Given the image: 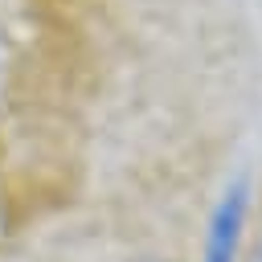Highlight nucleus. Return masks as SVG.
Masks as SVG:
<instances>
[{
  "mask_svg": "<svg viewBox=\"0 0 262 262\" xmlns=\"http://www.w3.org/2000/svg\"><path fill=\"white\" fill-rule=\"evenodd\" d=\"M246 184L237 180L233 188H225V196L217 201L213 217H209V233H205V258L201 262H237L242 250V229H246Z\"/></svg>",
  "mask_w": 262,
  "mask_h": 262,
  "instance_id": "1",
  "label": "nucleus"
},
{
  "mask_svg": "<svg viewBox=\"0 0 262 262\" xmlns=\"http://www.w3.org/2000/svg\"><path fill=\"white\" fill-rule=\"evenodd\" d=\"M250 262H262V246H258V250H254V258H250Z\"/></svg>",
  "mask_w": 262,
  "mask_h": 262,
  "instance_id": "2",
  "label": "nucleus"
},
{
  "mask_svg": "<svg viewBox=\"0 0 262 262\" xmlns=\"http://www.w3.org/2000/svg\"><path fill=\"white\" fill-rule=\"evenodd\" d=\"M139 262H164V258H139Z\"/></svg>",
  "mask_w": 262,
  "mask_h": 262,
  "instance_id": "3",
  "label": "nucleus"
}]
</instances>
